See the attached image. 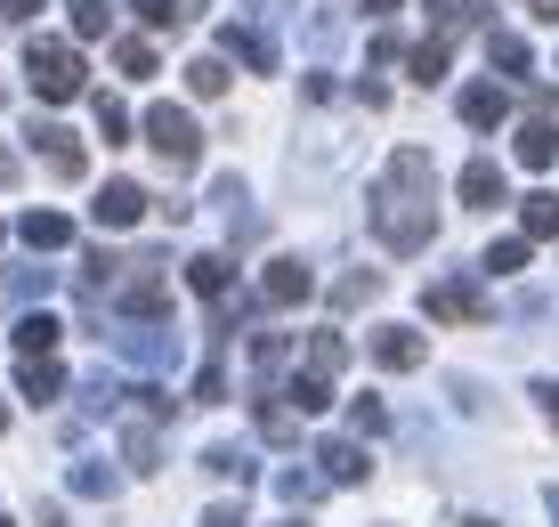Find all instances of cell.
Masks as SVG:
<instances>
[{"instance_id": "cell-6", "label": "cell", "mask_w": 559, "mask_h": 527, "mask_svg": "<svg viewBox=\"0 0 559 527\" xmlns=\"http://www.w3.org/2000/svg\"><path fill=\"white\" fill-rule=\"evenodd\" d=\"M90 220H98V227H139L146 220V187L139 179H106V195L90 203Z\"/></svg>"}, {"instance_id": "cell-34", "label": "cell", "mask_w": 559, "mask_h": 527, "mask_svg": "<svg viewBox=\"0 0 559 527\" xmlns=\"http://www.w3.org/2000/svg\"><path fill=\"white\" fill-rule=\"evenodd\" d=\"M349 431H365V438L390 431V406H381V398H357V406H349Z\"/></svg>"}, {"instance_id": "cell-16", "label": "cell", "mask_w": 559, "mask_h": 527, "mask_svg": "<svg viewBox=\"0 0 559 527\" xmlns=\"http://www.w3.org/2000/svg\"><path fill=\"white\" fill-rule=\"evenodd\" d=\"M519 163H527V171H551V163H559V122L535 114V122L519 130Z\"/></svg>"}, {"instance_id": "cell-20", "label": "cell", "mask_w": 559, "mask_h": 527, "mask_svg": "<svg viewBox=\"0 0 559 527\" xmlns=\"http://www.w3.org/2000/svg\"><path fill=\"white\" fill-rule=\"evenodd\" d=\"M260 438H276V446H293V438H300V414H293V406H276L267 389H260Z\"/></svg>"}, {"instance_id": "cell-4", "label": "cell", "mask_w": 559, "mask_h": 527, "mask_svg": "<svg viewBox=\"0 0 559 527\" xmlns=\"http://www.w3.org/2000/svg\"><path fill=\"white\" fill-rule=\"evenodd\" d=\"M421 308H430V317L438 325H487V292H478L471 277H447V284H430V292H421Z\"/></svg>"}, {"instance_id": "cell-43", "label": "cell", "mask_w": 559, "mask_h": 527, "mask_svg": "<svg viewBox=\"0 0 559 527\" xmlns=\"http://www.w3.org/2000/svg\"><path fill=\"white\" fill-rule=\"evenodd\" d=\"M535 16H544V25H559V0H544V9H535Z\"/></svg>"}, {"instance_id": "cell-8", "label": "cell", "mask_w": 559, "mask_h": 527, "mask_svg": "<svg viewBox=\"0 0 559 527\" xmlns=\"http://www.w3.org/2000/svg\"><path fill=\"white\" fill-rule=\"evenodd\" d=\"M421 358H430V341L406 333V325H381V333H373V365H381V374H414Z\"/></svg>"}, {"instance_id": "cell-5", "label": "cell", "mask_w": 559, "mask_h": 527, "mask_svg": "<svg viewBox=\"0 0 559 527\" xmlns=\"http://www.w3.org/2000/svg\"><path fill=\"white\" fill-rule=\"evenodd\" d=\"M33 147H41L49 154V171H57V179H90V154H82V139H73V130H57V122H33Z\"/></svg>"}, {"instance_id": "cell-28", "label": "cell", "mask_w": 559, "mask_h": 527, "mask_svg": "<svg viewBox=\"0 0 559 527\" xmlns=\"http://www.w3.org/2000/svg\"><path fill=\"white\" fill-rule=\"evenodd\" d=\"M219 49H227V57H243V66H276V49H267L260 33H236V25L219 33Z\"/></svg>"}, {"instance_id": "cell-13", "label": "cell", "mask_w": 559, "mask_h": 527, "mask_svg": "<svg viewBox=\"0 0 559 527\" xmlns=\"http://www.w3.org/2000/svg\"><path fill=\"white\" fill-rule=\"evenodd\" d=\"M503 114H511V90H503V82H478V90H462V122H471V130H495Z\"/></svg>"}, {"instance_id": "cell-23", "label": "cell", "mask_w": 559, "mask_h": 527, "mask_svg": "<svg viewBox=\"0 0 559 527\" xmlns=\"http://www.w3.org/2000/svg\"><path fill=\"white\" fill-rule=\"evenodd\" d=\"M122 455H130V471H154V462H163V438H154L146 422H130V431H122Z\"/></svg>"}, {"instance_id": "cell-45", "label": "cell", "mask_w": 559, "mask_h": 527, "mask_svg": "<svg viewBox=\"0 0 559 527\" xmlns=\"http://www.w3.org/2000/svg\"><path fill=\"white\" fill-rule=\"evenodd\" d=\"M0 431H9V406H0Z\"/></svg>"}, {"instance_id": "cell-19", "label": "cell", "mask_w": 559, "mask_h": 527, "mask_svg": "<svg viewBox=\"0 0 559 527\" xmlns=\"http://www.w3.org/2000/svg\"><path fill=\"white\" fill-rule=\"evenodd\" d=\"M57 333H66V325H57L49 308H33V317H16V349H25V358H49V349H57Z\"/></svg>"}, {"instance_id": "cell-29", "label": "cell", "mask_w": 559, "mask_h": 527, "mask_svg": "<svg viewBox=\"0 0 559 527\" xmlns=\"http://www.w3.org/2000/svg\"><path fill=\"white\" fill-rule=\"evenodd\" d=\"M478 16V0H430V25H438V42H447V33H462Z\"/></svg>"}, {"instance_id": "cell-39", "label": "cell", "mask_w": 559, "mask_h": 527, "mask_svg": "<svg viewBox=\"0 0 559 527\" xmlns=\"http://www.w3.org/2000/svg\"><path fill=\"white\" fill-rule=\"evenodd\" d=\"M203 527H243V512H236V503H211V512H203Z\"/></svg>"}, {"instance_id": "cell-30", "label": "cell", "mask_w": 559, "mask_h": 527, "mask_svg": "<svg viewBox=\"0 0 559 527\" xmlns=\"http://www.w3.org/2000/svg\"><path fill=\"white\" fill-rule=\"evenodd\" d=\"M487 57L503 73H527V42H519V33H487Z\"/></svg>"}, {"instance_id": "cell-1", "label": "cell", "mask_w": 559, "mask_h": 527, "mask_svg": "<svg viewBox=\"0 0 559 527\" xmlns=\"http://www.w3.org/2000/svg\"><path fill=\"white\" fill-rule=\"evenodd\" d=\"M438 171H430V154L421 147H397L390 154V171H381V187H373V236L390 244V251H430L438 244Z\"/></svg>"}, {"instance_id": "cell-9", "label": "cell", "mask_w": 559, "mask_h": 527, "mask_svg": "<svg viewBox=\"0 0 559 527\" xmlns=\"http://www.w3.org/2000/svg\"><path fill=\"white\" fill-rule=\"evenodd\" d=\"M454 195H462L471 211H495V203H503V163H487V154H478V163H462Z\"/></svg>"}, {"instance_id": "cell-33", "label": "cell", "mask_w": 559, "mask_h": 527, "mask_svg": "<svg viewBox=\"0 0 559 527\" xmlns=\"http://www.w3.org/2000/svg\"><path fill=\"white\" fill-rule=\"evenodd\" d=\"M98 139L106 147H130V114L114 106V97H98Z\"/></svg>"}, {"instance_id": "cell-25", "label": "cell", "mask_w": 559, "mask_h": 527, "mask_svg": "<svg viewBox=\"0 0 559 527\" xmlns=\"http://www.w3.org/2000/svg\"><path fill=\"white\" fill-rule=\"evenodd\" d=\"M187 90L195 97H227V57H195V66H187Z\"/></svg>"}, {"instance_id": "cell-35", "label": "cell", "mask_w": 559, "mask_h": 527, "mask_svg": "<svg viewBox=\"0 0 559 527\" xmlns=\"http://www.w3.org/2000/svg\"><path fill=\"white\" fill-rule=\"evenodd\" d=\"M373 292H381V277H373V268H365V277H341V308H357V301H373Z\"/></svg>"}, {"instance_id": "cell-26", "label": "cell", "mask_w": 559, "mask_h": 527, "mask_svg": "<svg viewBox=\"0 0 559 527\" xmlns=\"http://www.w3.org/2000/svg\"><path fill=\"white\" fill-rule=\"evenodd\" d=\"M66 9H73V33H82V42H106V25H114L106 0H66Z\"/></svg>"}, {"instance_id": "cell-24", "label": "cell", "mask_w": 559, "mask_h": 527, "mask_svg": "<svg viewBox=\"0 0 559 527\" xmlns=\"http://www.w3.org/2000/svg\"><path fill=\"white\" fill-rule=\"evenodd\" d=\"M487 277H519V268H527V236H503V244H487Z\"/></svg>"}, {"instance_id": "cell-22", "label": "cell", "mask_w": 559, "mask_h": 527, "mask_svg": "<svg viewBox=\"0 0 559 527\" xmlns=\"http://www.w3.org/2000/svg\"><path fill=\"white\" fill-rule=\"evenodd\" d=\"M406 66H414V82H421V90L447 82V42H414V49H406Z\"/></svg>"}, {"instance_id": "cell-47", "label": "cell", "mask_w": 559, "mask_h": 527, "mask_svg": "<svg viewBox=\"0 0 559 527\" xmlns=\"http://www.w3.org/2000/svg\"><path fill=\"white\" fill-rule=\"evenodd\" d=\"M0 527H9V519H0Z\"/></svg>"}, {"instance_id": "cell-10", "label": "cell", "mask_w": 559, "mask_h": 527, "mask_svg": "<svg viewBox=\"0 0 559 527\" xmlns=\"http://www.w3.org/2000/svg\"><path fill=\"white\" fill-rule=\"evenodd\" d=\"M267 398H276V406H293V414L308 422V414H324V406H333V382H324V374H293L284 389H267Z\"/></svg>"}, {"instance_id": "cell-32", "label": "cell", "mask_w": 559, "mask_h": 527, "mask_svg": "<svg viewBox=\"0 0 559 527\" xmlns=\"http://www.w3.org/2000/svg\"><path fill=\"white\" fill-rule=\"evenodd\" d=\"M203 471H211V479H236V487H243V479H252V462H243L236 446H211V455H203Z\"/></svg>"}, {"instance_id": "cell-11", "label": "cell", "mask_w": 559, "mask_h": 527, "mask_svg": "<svg viewBox=\"0 0 559 527\" xmlns=\"http://www.w3.org/2000/svg\"><path fill=\"white\" fill-rule=\"evenodd\" d=\"M317 462H324V479H333V487H357L365 471H373L357 438H324V446H317Z\"/></svg>"}, {"instance_id": "cell-2", "label": "cell", "mask_w": 559, "mask_h": 527, "mask_svg": "<svg viewBox=\"0 0 559 527\" xmlns=\"http://www.w3.org/2000/svg\"><path fill=\"white\" fill-rule=\"evenodd\" d=\"M25 82H33V97L66 106V97H82V57H73L66 42H33L25 49Z\"/></svg>"}, {"instance_id": "cell-40", "label": "cell", "mask_w": 559, "mask_h": 527, "mask_svg": "<svg viewBox=\"0 0 559 527\" xmlns=\"http://www.w3.org/2000/svg\"><path fill=\"white\" fill-rule=\"evenodd\" d=\"M535 398H544V414H551V431H559V382H535Z\"/></svg>"}, {"instance_id": "cell-44", "label": "cell", "mask_w": 559, "mask_h": 527, "mask_svg": "<svg viewBox=\"0 0 559 527\" xmlns=\"http://www.w3.org/2000/svg\"><path fill=\"white\" fill-rule=\"evenodd\" d=\"M471 527H503V519H471Z\"/></svg>"}, {"instance_id": "cell-36", "label": "cell", "mask_w": 559, "mask_h": 527, "mask_svg": "<svg viewBox=\"0 0 559 527\" xmlns=\"http://www.w3.org/2000/svg\"><path fill=\"white\" fill-rule=\"evenodd\" d=\"M252 365H260V374H276V365H284V333H260L252 341Z\"/></svg>"}, {"instance_id": "cell-37", "label": "cell", "mask_w": 559, "mask_h": 527, "mask_svg": "<svg viewBox=\"0 0 559 527\" xmlns=\"http://www.w3.org/2000/svg\"><path fill=\"white\" fill-rule=\"evenodd\" d=\"M227 398V374H219V365H203V374H195V406H219Z\"/></svg>"}, {"instance_id": "cell-27", "label": "cell", "mask_w": 559, "mask_h": 527, "mask_svg": "<svg viewBox=\"0 0 559 527\" xmlns=\"http://www.w3.org/2000/svg\"><path fill=\"white\" fill-rule=\"evenodd\" d=\"M341 358H349V341H341V333H317V341H308V374L333 382V374H341Z\"/></svg>"}, {"instance_id": "cell-31", "label": "cell", "mask_w": 559, "mask_h": 527, "mask_svg": "<svg viewBox=\"0 0 559 527\" xmlns=\"http://www.w3.org/2000/svg\"><path fill=\"white\" fill-rule=\"evenodd\" d=\"M114 66H122L130 82H154V42H122V49H114Z\"/></svg>"}, {"instance_id": "cell-7", "label": "cell", "mask_w": 559, "mask_h": 527, "mask_svg": "<svg viewBox=\"0 0 559 527\" xmlns=\"http://www.w3.org/2000/svg\"><path fill=\"white\" fill-rule=\"evenodd\" d=\"M308 292H317L308 260H267V277H260V301H267V308H300Z\"/></svg>"}, {"instance_id": "cell-46", "label": "cell", "mask_w": 559, "mask_h": 527, "mask_svg": "<svg viewBox=\"0 0 559 527\" xmlns=\"http://www.w3.org/2000/svg\"><path fill=\"white\" fill-rule=\"evenodd\" d=\"M0 244H9V227H0Z\"/></svg>"}, {"instance_id": "cell-14", "label": "cell", "mask_w": 559, "mask_h": 527, "mask_svg": "<svg viewBox=\"0 0 559 527\" xmlns=\"http://www.w3.org/2000/svg\"><path fill=\"white\" fill-rule=\"evenodd\" d=\"M16 236H25L33 251H66V244H73V220H66V211H25V220H16Z\"/></svg>"}, {"instance_id": "cell-17", "label": "cell", "mask_w": 559, "mask_h": 527, "mask_svg": "<svg viewBox=\"0 0 559 527\" xmlns=\"http://www.w3.org/2000/svg\"><path fill=\"white\" fill-rule=\"evenodd\" d=\"M519 236H527V244L559 236V195H527V203H519Z\"/></svg>"}, {"instance_id": "cell-12", "label": "cell", "mask_w": 559, "mask_h": 527, "mask_svg": "<svg viewBox=\"0 0 559 527\" xmlns=\"http://www.w3.org/2000/svg\"><path fill=\"white\" fill-rule=\"evenodd\" d=\"M122 308H130V317H146V325H154V317H170V284L154 277V268H139V277L122 284Z\"/></svg>"}, {"instance_id": "cell-15", "label": "cell", "mask_w": 559, "mask_h": 527, "mask_svg": "<svg viewBox=\"0 0 559 527\" xmlns=\"http://www.w3.org/2000/svg\"><path fill=\"white\" fill-rule=\"evenodd\" d=\"M187 284H195L203 301H227V292H236V268H227V251H203V260H187Z\"/></svg>"}, {"instance_id": "cell-3", "label": "cell", "mask_w": 559, "mask_h": 527, "mask_svg": "<svg viewBox=\"0 0 559 527\" xmlns=\"http://www.w3.org/2000/svg\"><path fill=\"white\" fill-rule=\"evenodd\" d=\"M146 147L163 154L170 171H195L203 163V130H195V114H179V106H154L146 114Z\"/></svg>"}, {"instance_id": "cell-21", "label": "cell", "mask_w": 559, "mask_h": 527, "mask_svg": "<svg viewBox=\"0 0 559 527\" xmlns=\"http://www.w3.org/2000/svg\"><path fill=\"white\" fill-rule=\"evenodd\" d=\"M130 9H139L146 33H179L187 25V0H130Z\"/></svg>"}, {"instance_id": "cell-18", "label": "cell", "mask_w": 559, "mask_h": 527, "mask_svg": "<svg viewBox=\"0 0 559 527\" xmlns=\"http://www.w3.org/2000/svg\"><path fill=\"white\" fill-rule=\"evenodd\" d=\"M16 389H25L33 406H49L57 389H66V374H57V358H25V365H16Z\"/></svg>"}, {"instance_id": "cell-42", "label": "cell", "mask_w": 559, "mask_h": 527, "mask_svg": "<svg viewBox=\"0 0 559 527\" xmlns=\"http://www.w3.org/2000/svg\"><path fill=\"white\" fill-rule=\"evenodd\" d=\"M357 9H365V16H390V9H397V0H357Z\"/></svg>"}, {"instance_id": "cell-48", "label": "cell", "mask_w": 559, "mask_h": 527, "mask_svg": "<svg viewBox=\"0 0 559 527\" xmlns=\"http://www.w3.org/2000/svg\"><path fill=\"white\" fill-rule=\"evenodd\" d=\"M293 527H300V519H293Z\"/></svg>"}, {"instance_id": "cell-38", "label": "cell", "mask_w": 559, "mask_h": 527, "mask_svg": "<svg viewBox=\"0 0 559 527\" xmlns=\"http://www.w3.org/2000/svg\"><path fill=\"white\" fill-rule=\"evenodd\" d=\"M49 0H0V16H9V25H25V16H41Z\"/></svg>"}, {"instance_id": "cell-41", "label": "cell", "mask_w": 559, "mask_h": 527, "mask_svg": "<svg viewBox=\"0 0 559 527\" xmlns=\"http://www.w3.org/2000/svg\"><path fill=\"white\" fill-rule=\"evenodd\" d=\"M0 187H16V154L9 147H0Z\"/></svg>"}]
</instances>
